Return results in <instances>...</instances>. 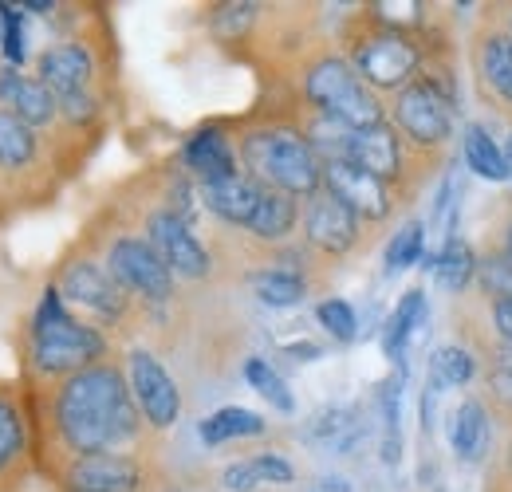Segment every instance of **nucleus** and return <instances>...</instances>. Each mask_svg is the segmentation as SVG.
Here are the masks:
<instances>
[{
	"instance_id": "obj_1",
	"label": "nucleus",
	"mask_w": 512,
	"mask_h": 492,
	"mask_svg": "<svg viewBox=\"0 0 512 492\" xmlns=\"http://www.w3.org/2000/svg\"><path fill=\"white\" fill-rule=\"evenodd\" d=\"M20 386L32 422L36 473L48 477V485H56L67 461L87 453H130L150 433L134 406L127 370L115 359L60 382L20 378Z\"/></svg>"
},
{
	"instance_id": "obj_2",
	"label": "nucleus",
	"mask_w": 512,
	"mask_h": 492,
	"mask_svg": "<svg viewBox=\"0 0 512 492\" xmlns=\"http://www.w3.org/2000/svg\"><path fill=\"white\" fill-rule=\"evenodd\" d=\"M111 355V339L99 323L79 319L75 311L64 304L60 288L48 284L40 304L32 311L28 327H24V351H20V378L32 382H60L79 370L107 363Z\"/></svg>"
},
{
	"instance_id": "obj_3",
	"label": "nucleus",
	"mask_w": 512,
	"mask_h": 492,
	"mask_svg": "<svg viewBox=\"0 0 512 492\" xmlns=\"http://www.w3.org/2000/svg\"><path fill=\"white\" fill-rule=\"evenodd\" d=\"M237 154L241 170L268 189L292 193L300 201L323 189V158L292 119L272 115L245 123L237 134Z\"/></svg>"
},
{
	"instance_id": "obj_4",
	"label": "nucleus",
	"mask_w": 512,
	"mask_h": 492,
	"mask_svg": "<svg viewBox=\"0 0 512 492\" xmlns=\"http://www.w3.org/2000/svg\"><path fill=\"white\" fill-rule=\"evenodd\" d=\"M343 56L375 95L406 91L418 79L422 63H426L418 36L406 24H390L379 8H363V12H355L347 20Z\"/></svg>"
},
{
	"instance_id": "obj_5",
	"label": "nucleus",
	"mask_w": 512,
	"mask_h": 492,
	"mask_svg": "<svg viewBox=\"0 0 512 492\" xmlns=\"http://www.w3.org/2000/svg\"><path fill=\"white\" fill-rule=\"evenodd\" d=\"M300 103L351 130L386 123L383 95H375L359 79V71L347 63V56L331 48H320L316 56L300 63Z\"/></svg>"
},
{
	"instance_id": "obj_6",
	"label": "nucleus",
	"mask_w": 512,
	"mask_h": 492,
	"mask_svg": "<svg viewBox=\"0 0 512 492\" xmlns=\"http://www.w3.org/2000/svg\"><path fill=\"white\" fill-rule=\"evenodd\" d=\"M56 185H60V170L52 162L44 134H36L16 115L0 111V201L8 209L40 205L56 193Z\"/></svg>"
},
{
	"instance_id": "obj_7",
	"label": "nucleus",
	"mask_w": 512,
	"mask_h": 492,
	"mask_svg": "<svg viewBox=\"0 0 512 492\" xmlns=\"http://www.w3.org/2000/svg\"><path fill=\"white\" fill-rule=\"evenodd\" d=\"M52 284L60 288L67 308L87 311L99 327H119L138 308V300L111 276V268L103 264V256L87 252L83 245L71 248L64 260L56 264Z\"/></svg>"
},
{
	"instance_id": "obj_8",
	"label": "nucleus",
	"mask_w": 512,
	"mask_h": 492,
	"mask_svg": "<svg viewBox=\"0 0 512 492\" xmlns=\"http://www.w3.org/2000/svg\"><path fill=\"white\" fill-rule=\"evenodd\" d=\"M103 264L142 308H162L174 300V272L166 268V260L154 252V245L142 233L127 229L103 241Z\"/></svg>"
},
{
	"instance_id": "obj_9",
	"label": "nucleus",
	"mask_w": 512,
	"mask_h": 492,
	"mask_svg": "<svg viewBox=\"0 0 512 492\" xmlns=\"http://www.w3.org/2000/svg\"><path fill=\"white\" fill-rule=\"evenodd\" d=\"M390 123L394 130L414 146V150H438L446 146L453 134V99L446 91H438L430 79H414L406 91H398L390 99Z\"/></svg>"
},
{
	"instance_id": "obj_10",
	"label": "nucleus",
	"mask_w": 512,
	"mask_h": 492,
	"mask_svg": "<svg viewBox=\"0 0 512 492\" xmlns=\"http://www.w3.org/2000/svg\"><path fill=\"white\" fill-rule=\"evenodd\" d=\"M123 370H127L130 394H134V406H138L146 430H174L178 418H182V390L170 378V370L162 367V359L154 351H146V347H130L127 359H123Z\"/></svg>"
},
{
	"instance_id": "obj_11",
	"label": "nucleus",
	"mask_w": 512,
	"mask_h": 492,
	"mask_svg": "<svg viewBox=\"0 0 512 492\" xmlns=\"http://www.w3.org/2000/svg\"><path fill=\"white\" fill-rule=\"evenodd\" d=\"M150 485L154 469L138 453H87L56 477L60 492H146Z\"/></svg>"
},
{
	"instance_id": "obj_12",
	"label": "nucleus",
	"mask_w": 512,
	"mask_h": 492,
	"mask_svg": "<svg viewBox=\"0 0 512 492\" xmlns=\"http://www.w3.org/2000/svg\"><path fill=\"white\" fill-rule=\"evenodd\" d=\"M36 473L24 386L0 378V492H20Z\"/></svg>"
},
{
	"instance_id": "obj_13",
	"label": "nucleus",
	"mask_w": 512,
	"mask_h": 492,
	"mask_svg": "<svg viewBox=\"0 0 512 492\" xmlns=\"http://www.w3.org/2000/svg\"><path fill=\"white\" fill-rule=\"evenodd\" d=\"M142 237L166 260V268L174 272V280H209L213 276V252L197 241L193 225H186L178 213L154 205L142 217Z\"/></svg>"
},
{
	"instance_id": "obj_14",
	"label": "nucleus",
	"mask_w": 512,
	"mask_h": 492,
	"mask_svg": "<svg viewBox=\"0 0 512 492\" xmlns=\"http://www.w3.org/2000/svg\"><path fill=\"white\" fill-rule=\"evenodd\" d=\"M36 79L64 103L75 95H99V52L91 36H71L36 56Z\"/></svg>"
},
{
	"instance_id": "obj_15",
	"label": "nucleus",
	"mask_w": 512,
	"mask_h": 492,
	"mask_svg": "<svg viewBox=\"0 0 512 492\" xmlns=\"http://www.w3.org/2000/svg\"><path fill=\"white\" fill-rule=\"evenodd\" d=\"M359 229L363 217L351 205H343L331 189H320L304 201V245L323 260H343L347 252H355Z\"/></svg>"
},
{
	"instance_id": "obj_16",
	"label": "nucleus",
	"mask_w": 512,
	"mask_h": 492,
	"mask_svg": "<svg viewBox=\"0 0 512 492\" xmlns=\"http://www.w3.org/2000/svg\"><path fill=\"white\" fill-rule=\"evenodd\" d=\"M406 150H410V142L394 130V123L386 119L379 126H367V130H351V138H347V162H355L359 170H367V174H375L379 182H386L394 193L406 185Z\"/></svg>"
},
{
	"instance_id": "obj_17",
	"label": "nucleus",
	"mask_w": 512,
	"mask_h": 492,
	"mask_svg": "<svg viewBox=\"0 0 512 492\" xmlns=\"http://www.w3.org/2000/svg\"><path fill=\"white\" fill-rule=\"evenodd\" d=\"M323 189H331L343 205H351L363 221H386L394 213V201L398 193L386 182H379L375 174L359 170L355 162L347 158H335V162H323Z\"/></svg>"
},
{
	"instance_id": "obj_18",
	"label": "nucleus",
	"mask_w": 512,
	"mask_h": 492,
	"mask_svg": "<svg viewBox=\"0 0 512 492\" xmlns=\"http://www.w3.org/2000/svg\"><path fill=\"white\" fill-rule=\"evenodd\" d=\"M182 166L197 185L225 182L241 174V154H237V138H229L225 126H201L193 130L182 146Z\"/></svg>"
},
{
	"instance_id": "obj_19",
	"label": "nucleus",
	"mask_w": 512,
	"mask_h": 492,
	"mask_svg": "<svg viewBox=\"0 0 512 492\" xmlns=\"http://www.w3.org/2000/svg\"><path fill=\"white\" fill-rule=\"evenodd\" d=\"M296 225H304V201L264 185V193L256 201V213L245 225V237L260 248H284L292 241Z\"/></svg>"
},
{
	"instance_id": "obj_20",
	"label": "nucleus",
	"mask_w": 512,
	"mask_h": 492,
	"mask_svg": "<svg viewBox=\"0 0 512 492\" xmlns=\"http://www.w3.org/2000/svg\"><path fill=\"white\" fill-rule=\"evenodd\" d=\"M260 193H264V185L256 182V178H249L245 170H241L237 178H225V182L197 185L201 205H205V209H209L217 221L237 225V229H245V225H249V217L256 213Z\"/></svg>"
},
{
	"instance_id": "obj_21",
	"label": "nucleus",
	"mask_w": 512,
	"mask_h": 492,
	"mask_svg": "<svg viewBox=\"0 0 512 492\" xmlns=\"http://www.w3.org/2000/svg\"><path fill=\"white\" fill-rule=\"evenodd\" d=\"M489 441H493V418H489L485 402L481 398H465L449 418V445H453L457 461L481 465L485 453H489Z\"/></svg>"
},
{
	"instance_id": "obj_22",
	"label": "nucleus",
	"mask_w": 512,
	"mask_h": 492,
	"mask_svg": "<svg viewBox=\"0 0 512 492\" xmlns=\"http://www.w3.org/2000/svg\"><path fill=\"white\" fill-rule=\"evenodd\" d=\"M426 323H430L426 292H422V288H410V292L398 300V308L390 311V319H386V327H383V355L394 367H406V347H410V339H414Z\"/></svg>"
},
{
	"instance_id": "obj_23",
	"label": "nucleus",
	"mask_w": 512,
	"mask_h": 492,
	"mask_svg": "<svg viewBox=\"0 0 512 492\" xmlns=\"http://www.w3.org/2000/svg\"><path fill=\"white\" fill-rule=\"evenodd\" d=\"M249 288H253V296L264 308H296L312 292V280L304 272H296V268H284V264L268 260L264 268L249 272Z\"/></svg>"
},
{
	"instance_id": "obj_24",
	"label": "nucleus",
	"mask_w": 512,
	"mask_h": 492,
	"mask_svg": "<svg viewBox=\"0 0 512 492\" xmlns=\"http://www.w3.org/2000/svg\"><path fill=\"white\" fill-rule=\"evenodd\" d=\"M304 437L316 445H331L335 453H351L363 441V414L359 406H323L304 426Z\"/></svg>"
},
{
	"instance_id": "obj_25",
	"label": "nucleus",
	"mask_w": 512,
	"mask_h": 492,
	"mask_svg": "<svg viewBox=\"0 0 512 492\" xmlns=\"http://www.w3.org/2000/svg\"><path fill=\"white\" fill-rule=\"evenodd\" d=\"M477 71L485 87L512 107V36L509 32H485L477 40Z\"/></svg>"
},
{
	"instance_id": "obj_26",
	"label": "nucleus",
	"mask_w": 512,
	"mask_h": 492,
	"mask_svg": "<svg viewBox=\"0 0 512 492\" xmlns=\"http://www.w3.org/2000/svg\"><path fill=\"white\" fill-rule=\"evenodd\" d=\"M461 150H465V166L485 178V182H509V162H505V146H497V138L485 126L469 123L461 130Z\"/></svg>"
},
{
	"instance_id": "obj_27",
	"label": "nucleus",
	"mask_w": 512,
	"mask_h": 492,
	"mask_svg": "<svg viewBox=\"0 0 512 492\" xmlns=\"http://www.w3.org/2000/svg\"><path fill=\"white\" fill-rule=\"evenodd\" d=\"M260 433H268V422L260 414H253V410H245V406H221L217 414H209V418L197 422V437L205 445H225V441L260 437Z\"/></svg>"
},
{
	"instance_id": "obj_28",
	"label": "nucleus",
	"mask_w": 512,
	"mask_h": 492,
	"mask_svg": "<svg viewBox=\"0 0 512 492\" xmlns=\"http://www.w3.org/2000/svg\"><path fill=\"white\" fill-rule=\"evenodd\" d=\"M434 276H438V284H442L446 292L461 296V292L477 280V252H473V245L461 241V237H446V245L438 252Z\"/></svg>"
},
{
	"instance_id": "obj_29",
	"label": "nucleus",
	"mask_w": 512,
	"mask_h": 492,
	"mask_svg": "<svg viewBox=\"0 0 512 492\" xmlns=\"http://www.w3.org/2000/svg\"><path fill=\"white\" fill-rule=\"evenodd\" d=\"M402 382L406 367H394V374L379 386V418H383V465L402 461V426H398V406H402Z\"/></svg>"
},
{
	"instance_id": "obj_30",
	"label": "nucleus",
	"mask_w": 512,
	"mask_h": 492,
	"mask_svg": "<svg viewBox=\"0 0 512 492\" xmlns=\"http://www.w3.org/2000/svg\"><path fill=\"white\" fill-rule=\"evenodd\" d=\"M260 16H264V4H253V0L217 4V8H209V32H213L221 44H241V40L253 36Z\"/></svg>"
},
{
	"instance_id": "obj_31",
	"label": "nucleus",
	"mask_w": 512,
	"mask_h": 492,
	"mask_svg": "<svg viewBox=\"0 0 512 492\" xmlns=\"http://www.w3.org/2000/svg\"><path fill=\"white\" fill-rule=\"evenodd\" d=\"M245 382L253 386L256 394L276 410V414H296V398H292V390H288V382L276 374V367L268 363V359H245Z\"/></svg>"
},
{
	"instance_id": "obj_32",
	"label": "nucleus",
	"mask_w": 512,
	"mask_h": 492,
	"mask_svg": "<svg viewBox=\"0 0 512 492\" xmlns=\"http://www.w3.org/2000/svg\"><path fill=\"white\" fill-rule=\"evenodd\" d=\"M473 374H477L473 351L453 343V347H438V351H434L426 382H434V386L442 390V386H465V382H473Z\"/></svg>"
},
{
	"instance_id": "obj_33",
	"label": "nucleus",
	"mask_w": 512,
	"mask_h": 492,
	"mask_svg": "<svg viewBox=\"0 0 512 492\" xmlns=\"http://www.w3.org/2000/svg\"><path fill=\"white\" fill-rule=\"evenodd\" d=\"M422 256H426V225H422V221H406V225L390 237V245H386V276L406 272V268L418 264Z\"/></svg>"
},
{
	"instance_id": "obj_34",
	"label": "nucleus",
	"mask_w": 512,
	"mask_h": 492,
	"mask_svg": "<svg viewBox=\"0 0 512 492\" xmlns=\"http://www.w3.org/2000/svg\"><path fill=\"white\" fill-rule=\"evenodd\" d=\"M316 319H320V327L335 343H355L359 339V315H355V308L347 300H339V296H327L320 308H316Z\"/></svg>"
},
{
	"instance_id": "obj_35",
	"label": "nucleus",
	"mask_w": 512,
	"mask_h": 492,
	"mask_svg": "<svg viewBox=\"0 0 512 492\" xmlns=\"http://www.w3.org/2000/svg\"><path fill=\"white\" fill-rule=\"evenodd\" d=\"M477 280H481V292L493 300H512V256L509 252H493L485 260H477Z\"/></svg>"
},
{
	"instance_id": "obj_36",
	"label": "nucleus",
	"mask_w": 512,
	"mask_h": 492,
	"mask_svg": "<svg viewBox=\"0 0 512 492\" xmlns=\"http://www.w3.org/2000/svg\"><path fill=\"white\" fill-rule=\"evenodd\" d=\"M4 8V44H0V52H4V63L8 67H20V63L28 60V44H24V8L20 4H0Z\"/></svg>"
},
{
	"instance_id": "obj_37",
	"label": "nucleus",
	"mask_w": 512,
	"mask_h": 492,
	"mask_svg": "<svg viewBox=\"0 0 512 492\" xmlns=\"http://www.w3.org/2000/svg\"><path fill=\"white\" fill-rule=\"evenodd\" d=\"M253 465L264 485H292L296 481V465L284 453H253Z\"/></svg>"
},
{
	"instance_id": "obj_38",
	"label": "nucleus",
	"mask_w": 512,
	"mask_h": 492,
	"mask_svg": "<svg viewBox=\"0 0 512 492\" xmlns=\"http://www.w3.org/2000/svg\"><path fill=\"white\" fill-rule=\"evenodd\" d=\"M221 485L225 492H256L264 481H260V473H256L253 457H245V461H233V465H225V473H221Z\"/></svg>"
},
{
	"instance_id": "obj_39",
	"label": "nucleus",
	"mask_w": 512,
	"mask_h": 492,
	"mask_svg": "<svg viewBox=\"0 0 512 492\" xmlns=\"http://www.w3.org/2000/svg\"><path fill=\"white\" fill-rule=\"evenodd\" d=\"M485 386H489V402H493V410H497L501 418H512V374H505V370H489Z\"/></svg>"
},
{
	"instance_id": "obj_40",
	"label": "nucleus",
	"mask_w": 512,
	"mask_h": 492,
	"mask_svg": "<svg viewBox=\"0 0 512 492\" xmlns=\"http://www.w3.org/2000/svg\"><path fill=\"white\" fill-rule=\"evenodd\" d=\"M489 323H493V335L512 343V300H493L489 304Z\"/></svg>"
},
{
	"instance_id": "obj_41",
	"label": "nucleus",
	"mask_w": 512,
	"mask_h": 492,
	"mask_svg": "<svg viewBox=\"0 0 512 492\" xmlns=\"http://www.w3.org/2000/svg\"><path fill=\"white\" fill-rule=\"evenodd\" d=\"M485 355H489V370H505V374H512V343H505V339H489V343H485Z\"/></svg>"
},
{
	"instance_id": "obj_42",
	"label": "nucleus",
	"mask_w": 512,
	"mask_h": 492,
	"mask_svg": "<svg viewBox=\"0 0 512 492\" xmlns=\"http://www.w3.org/2000/svg\"><path fill=\"white\" fill-rule=\"evenodd\" d=\"M280 355H288V359H296V363H316L323 355V347L320 343H284Z\"/></svg>"
},
{
	"instance_id": "obj_43",
	"label": "nucleus",
	"mask_w": 512,
	"mask_h": 492,
	"mask_svg": "<svg viewBox=\"0 0 512 492\" xmlns=\"http://www.w3.org/2000/svg\"><path fill=\"white\" fill-rule=\"evenodd\" d=\"M505 162H509V178H512V134H509V142H505Z\"/></svg>"
},
{
	"instance_id": "obj_44",
	"label": "nucleus",
	"mask_w": 512,
	"mask_h": 492,
	"mask_svg": "<svg viewBox=\"0 0 512 492\" xmlns=\"http://www.w3.org/2000/svg\"><path fill=\"white\" fill-rule=\"evenodd\" d=\"M505 252L512 256V221H509V233H505Z\"/></svg>"
},
{
	"instance_id": "obj_45",
	"label": "nucleus",
	"mask_w": 512,
	"mask_h": 492,
	"mask_svg": "<svg viewBox=\"0 0 512 492\" xmlns=\"http://www.w3.org/2000/svg\"><path fill=\"white\" fill-rule=\"evenodd\" d=\"M8 213H12V209H8V205H4V201H0V225H4V221H8Z\"/></svg>"
},
{
	"instance_id": "obj_46",
	"label": "nucleus",
	"mask_w": 512,
	"mask_h": 492,
	"mask_svg": "<svg viewBox=\"0 0 512 492\" xmlns=\"http://www.w3.org/2000/svg\"><path fill=\"white\" fill-rule=\"evenodd\" d=\"M0 44H4V8H0Z\"/></svg>"
},
{
	"instance_id": "obj_47",
	"label": "nucleus",
	"mask_w": 512,
	"mask_h": 492,
	"mask_svg": "<svg viewBox=\"0 0 512 492\" xmlns=\"http://www.w3.org/2000/svg\"><path fill=\"white\" fill-rule=\"evenodd\" d=\"M501 481H509V485H512V473H509V469H505V477H501Z\"/></svg>"
},
{
	"instance_id": "obj_48",
	"label": "nucleus",
	"mask_w": 512,
	"mask_h": 492,
	"mask_svg": "<svg viewBox=\"0 0 512 492\" xmlns=\"http://www.w3.org/2000/svg\"><path fill=\"white\" fill-rule=\"evenodd\" d=\"M505 469H509V473H512V449H509V465H505Z\"/></svg>"
},
{
	"instance_id": "obj_49",
	"label": "nucleus",
	"mask_w": 512,
	"mask_h": 492,
	"mask_svg": "<svg viewBox=\"0 0 512 492\" xmlns=\"http://www.w3.org/2000/svg\"><path fill=\"white\" fill-rule=\"evenodd\" d=\"M509 36H512V12H509Z\"/></svg>"
},
{
	"instance_id": "obj_50",
	"label": "nucleus",
	"mask_w": 512,
	"mask_h": 492,
	"mask_svg": "<svg viewBox=\"0 0 512 492\" xmlns=\"http://www.w3.org/2000/svg\"><path fill=\"white\" fill-rule=\"evenodd\" d=\"M162 492H182V489H162Z\"/></svg>"
},
{
	"instance_id": "obj_51",
	"label": "nucleus",
	"mask_w": 512,
	"mask_h": 492,
	"mask_svg": "<svg viewBox=\"0 0 512 492\" xmlns=\"http://www.w3.org/2000/svg\"><path fill=\"white\" fill-rule=\"evenodd\" d=\"M0 67H4V63H0Z\"/></svg>"
}]
</instances>
